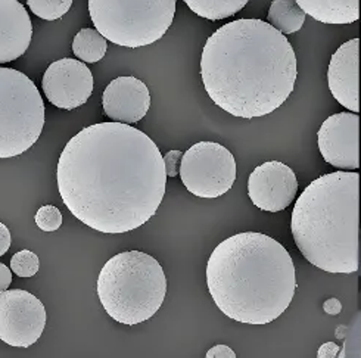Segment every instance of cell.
<instances>
[{"label": "cell", "mask_w": 361, "mask_h": 358, "mask_svg": "<svg viewBox=\"0 0 361 358\" xmlns=\"http://www.w3.org/2000/svg\"><path fill=\"white\" fill-rule=\"evenodd\" d=\"M56 178L70 213L108 235L136 230L149 221L167 187L155 142L116 121L89 125L71 137L59 156Z\"/></svg>", "instance_id": "obj_1"}, {"label": "cell", "mask_w": 361, "mask_h": 358, "mask_svg": "<svg viewBox=\"0 0 361 358\" xmlns=\"http://www.w3.org/2000/svg\"><path fill=\"white\" fill-rule=\"evenodd\" d=\"M297 77L292 44L261 20L224 24L208 37L201 55L207 94L236 118H259L281 108Z\"/></svg>", "instance_id": "obj_2"}, {"label": "cell", "mask_w": 361, "mask_h": 358, "mask_svg": "<svg viewBox=\"0 0 361 358\" xmlns=\"http://www.w3.org/2000/svg\"><path fill=\"white\" fill-rule=\"evenodd\" d=\"M207 285L224 316L261 326L288 310L297 290V273L282 243L246 232L227 237L212 251Z\"/></svg>", "instance_id": "obj_3"}, {"label": "cell", "mask_w": 361, "mask_h": 358, "mask_svg": "<svg viewBox=\"0 0 361 358\" xmlns=\"http://www.w3.org/2000/svg\"><path fill=\"white\" fill-rule=\"evenodd\" d=\"M360 174L335 171L311 182L292 211L290 230L308 263L327 273L360 266Z\"/></svg>", "instance_id": "obj_4"}, {"label": "cell", "mask_w": 361, "mask_h": 358, "mask_svg": "<svg viewBox=\"0 0 361 358\" xmlns=\"http://www.w3.org/2000/svg\"><path fill=\"white\" fill-rule=\"evenodd\" d=\"M96 289L108 316L133 326L157 314L167 295V278L152 255L127 251L108 259Z\"/></svg>", "instance_id": "obj_5"}, {"label": "cell", "mask_w": 361, "mask_h": 358, "mask_svg": "<svg viewBox=\"0 0 361 358\" xmlns=\"http://www.w3.org/2000/svg\"><path fill=\"white\" fill-rule=\"evenodd\" d=\"M94 28L121 47L149 46L173 24L176 0H89Z\"/></svg>", "instance_id": "obj_6"}, {"label": "cell", "mask_w": 361, "mask_h": 358, "mask_svg": "<svg viewBox=\"0 0 361 358\" xmlns=\"http://www.w3.org/2000/svg\"><path fill=\"white\" fill-rule=\"evenodd\" d=\"M44 125V104L32 81L0 67V159L18 156L35 144Z\"/></svg>", "instance_id": "obj_7"}, {"label": "cell", "mask_w": 361, "mask_h": 358, "mask_svg": "<svg viewBox=\"0 0 361 358\" xmlns=\"http://www.w3.org/2000/svg\"><path fill=\"white\" fill-rule=\"evenodd\" d=\"M178 174L195 197L214 199L223 197L236 182V161L223 144L200 142L183 154Z\"/></svg>", "instance_id": "obj_8"}, {"label": "cell", "mask_w": 361, "mask_h": 358, "mask_svg": "<svg viewBox=\"0 0 361 358\" xmlns=\"http://www.w3.org/2000/svg\"><path fill=\"white\" fill-rule=\"evenodd\" d=\"M43 302L23 289L0 294V339L16 348H28L40 339L46 328Z\"/></svg>", "instance_id": "obj_9"}, {"label": "cell", "mask_w": 361, "mask_h": 358, "mask_svg": "<svg viewBox=\"0 0 361 358\" xmlns=\"http://www.w3.org/2000/svg\"><path fill=\"white\" fill-rule=\"evenodd\" d=\"M93 75L81 61L63 58L44 71L42 87L47 101L59 109L83 106L93 93Z\"/></svg>", "instance_id": "obj_10"}, {"label": "cell", "mask_w": 361, "mask_h": 358, "mask_svg": "<svg viewBox=\"0 0 361 358\" xmlns=\"http://www.w3.org/2000/svg\"><path fill=\"white\" fill-rule=\"evenodd\" d=\"M323 159L341 170L360 168V117L354 112H339L326 118L317 133Z\"/></svg>", "instance_id": "obj_11"}, {"label": "cell", "mask_w": 361, "mask_h": 358, "mask_svg": "<svg viewBox=\"0 0 361 358\" xmlns=\"http://www.w3.org/2000/svg\"><path fill=\"white\" fill-rule=\"evenodd\" d=\"M297 192V175L281 161L264 162L248 178V195L252 204L266 213L286 209L293 202Z\"/></svg>", "instance_id": "obj_12"}, {"label": "cell", "mask_w": 361, "mask_h": 358, "mask_svg": "<svg viewBox=\"0 0 361 358\" xmlns=\"http://www.w3.org/2000/svg\"><path fill=\"white\" fill-rule=\"evenodd\" d=\"M102 106L105 116L112 121L135 124L149 111L151 93L142 80L131 75L118 77L106 86Z\"/></svg>", "instance_id": "obj_13"}, {"label": "cell", "mask_w": 361, "mask_h": 358, "mask_svg": "<svg viewBox=\"0 0 361 358\" xmlns=\"http://www.w3.org/2000/svg\"><path fill=\"white\" fill-rule=\"evenodd\" d=\"M360 40L353 39L338 47L332 55L327 83L335 99L348 111L360 112Z\"/></svg>", "instance_id": "obj_14"}, {"label": "cell", "mask_w": 361, "mask_h": 358, "mask_svg": "<svg viewBox=\"0 0 361 358\" xmlns=\"http://www.w3.org/2000/svg\"><path fill=\"white\" fill-rule=\"evenodd\" d=\"M30 15L18 0H0V63L23 56L31 43Z\"/></svg>", "instance_id": "obj_15"}, {"label": "cell", "mask_w": 361, "mask_h": 358, "mask_svg": "<svg viewBox=\"0 0 361 358\" xmlns=\"http://www.w3.org/2000/svg\"><path fill=\"white\" fill-rule=\"evenodd\" d=\"M298 6L323 24H353L360 18V0H295Z\"/></svg>", "instance_id": "obj_16"}, {"label": "cell", "mask_w": 361, "mask_h": 358, "mask_svg": "<svg viewBox=\"0 0 361 358\" xmlns=\"http://www.w3.org/2000/svg\"><path fill=\"white\" fill-rule=\"evenodd\" d=\"M307 15L295 0H274L269 9L267 23L282 35H292L302 28Z\"/></svg>", "instance_id": "obj_17"}, {"label": "cell", "mask_w": 361, "mask_h": 358, "mask_svg": "<svg viewBox=\"0 0 361 358\" xmlns=\"http://www.w3.org/2000/svg\"><path fill=\"white\" fill-rule=\"evenodd\" d=\"M108 51L106 39L96 28L80 30L73 42V52L81 62L94 63L104 59Z\"/></svg>", "instance_id": "obj_18"}, {"label": "cell", "mask_w": 361, "mask_h": 358, "mask_svg": "<svg viewBox=\"0 0 361 358\" xmlns=\"http://www.w3.org/2000/svg\"><path fill=\"white\" fill-rule=\"evenodd\" d=\"M250 0H185L192 12L201 18L219 21L236 15Z\"/></svg>", "instance_id": "obj_19"}, {"label": "cell", "mask_w": 361, "mask_h": 358, "mask_svg": "<svg viewBox=\"0 0 361 358\" xmlns=\"http://www.w3.org/2000/svg\"><path fill=\"white\" fill-rule=\"evenodd\" d=\"M27 5L39 18L56 21L71 9L73 0H27Z\"/></svg>", "instance_id": "obj_20"}, {"label": "cell", "mask_w": 361, "mask_h": 358, "mask_svg": "<svg viewBox=\"0 0 361 358\" xmlns=\"http://www.w3.org/2000/svg\"><path fill=\"white\" fill-rule=\"evenodd\" d=\"M40 267L39 257L28 249L16 252L11 259V270L18 278H32Z\"/></svg>", "instance_id": "obj_21"}, {"label": "cell", "mask_w": 361, "mask_h": 358, "mask_svg": "<svg viewBox=\"0 0 361 358\" xmlns=\"http://www.w3.org/2000/svg\"><path fill=\"white\" fill-rule=\"evenodd\" d=\"M36 224L43 232H56L62 224L61 211L54 205H43L36 213Z\"/></svg>", "instance_id": "obj_22"}, {"label": "cell", "mask_w": 361, "mask_h": 358, "mask_svg": "<svg viewBox=\"0 0 361 358\" xmlns=\"http://www.w3.org/2000/svg\"><path fill=\"white\" fill-rule=\"evenodd\" d=\"M183 152L177 151H170L164 156V164H166V173L167 177H177L178 170H180V161H182Z\"/></svg>", "instance_id": "obj_23"}, {"label": "cell", "mask_w": 361, "mask_h": 358, "mask_svg": "<svg viewBox=\"0 0 361 358\" xmlns=\"http://www.w3.org/2000/svg\"><path fill=\"white\" fill-rule=\"evenodd\" d=\"M11 243H12V235L9 229L4 223H0V257L5 255L9 251Z\"/></svg>", "instance_id": "obj_24"}, {"label": "cell", "mask_w": 361, "mask_h": 358, "mask_svg": "<svg viewBox=\"0 0 361 358\" xmlns=\"http://www.w3.org/2000/svg\"><path fill=\"white\" fill-rule=\"evenodd\" d=\"M208 358H236L235 351L227 345H217L207 352Z\"/></svg>", "instance_id": "obj_25"}, {"label": "cell", "mask_w": 361, "mask_h": 358, "mask_svg": "<svg viewBox=\"0 0 361 358\" xmlns=\"http://www.w3.org/2000/svg\"><path fill=\"white\" fill-rule=\"evenodd\" d=\"M11 283H12V270L4 263H0V294L8 290Z\"/></svg>", "instance_id": "obj_26"}, {"label": "cell", "mask_w": 361, "mask_h": 358, "mask_svg": "<svg viewBox=\"0 0 361 358\" xmlns=\"http://www.w3.org/2000/svg\"><path fill=\"white\" fill-rule=\"evenodd\" d=\"M338 355H339V347L335 342H326L317 351L319 358H334Z\"/></svg>", "instance_id": "obj_27"}, {"label": "cell", "mask_w": 361, "mask_h": 358, "mask_svg": "<svg viewBox=\"0 0 361 358\" xmlns=\"http://www.w3.org/2000/svg\"><path fill=\"white\" fill-rule=\"evenodd\" d=\"M323 310H324L327 314L336 316V314H339V313L342 311V304H341L339 300L331 298V300H327V301L323 304Z\"/></svg>", "instance_id": "obj_28"}]
</instances>
